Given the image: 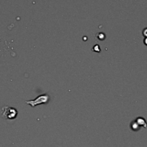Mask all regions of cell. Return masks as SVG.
Masks as SVG:
<instances>
[{
    "label": "cell",
    "mask_w": 147,
    "mask_h": 147,
    "mask_svg": "<svg viewBox=\"0 0 147 147\" xmlns=\"http://www.w3.org/2000/svg\"><path fill=\"white\" fill-rule=\"evenodd\" d=\"M2 115L6 119H14L17 115V111L15 108L5 106L2 108Z\"/></svg>",
    "instance_id": "cell-1"
},
{
    "label": "cell",
    "mask_w": 147,
    "mask_h": 147,
    "mask_svg": "<svg viewBox=\"0 0 147 147\" xmlns=\"http://www.w3.org/2000/svg\"><path fill=\"white\" fill-rule=\"evenodd\" d=\"M49 95H47V94H43V95L38 96L35 100L25 101V103L28 104V105H30L32 107H35L36 105H40V104H43L48 103V101H49Z\"/></svg>",
    "instance_id": "cell-2"
},
{
    "label": "cell",
    "mask_w": 147,
    "mask_h": 147,
    "mask_svg": "<svg viewBox=\"0 0 147 147\" xmlns=\"http://www.w3.org/2000/svg\"><path fill=\"white\" fill-rule=\"evenodd\" d=\"M135 121L138 124V125L140 127L143 126L145 128H147L146 121V120L144 119V118H142V117H138V118H137L136 119Z\"/></svg>",
    "instance_id": "cell-3"
},
{
    "label": "cell",
    "mask_w": 147,
    "mask_h": 147,
    "mask_svg": "<svg viewBox=\"0 0 147 147\" xmlns=\"http://www.w3.org/2000/svg\"><path fill=\"white\" fill-rule=\"evenodd\" d=\"M131 129H132L133 131H137L140 129V126L138 125V124H137L136 121H134V122H133L132 124H131Z\"/></svg>",
    "instance_id": "cell-4"
},
{
    "label": "cell",
    "mask_w": 147,
    "mask_h": 147,
    "mask_svg": "<svg viewBox=\"0 0 147 147\" xmlns=\"http://www.w3.org/2000/svg\"><path fill=\"white\" fill-rule=\"evenodd\" d=\"M143 35H144V37H145V38H147V28H145V29L143 30Z\"/></svg>",
    "instance_id": "cell-5"
},
{
    "label": "cell",
    "mask_w": 147,
    "mask_h": 147,
    "mask_svg": "<svg viewBox=\"0 0 147 147\" xmlns=\"http://www.w3.org/2000/svg\"><path fill=\"white\" fill-rule=\"evenodd\" d=\"M144 42V44H145L146 45H147V38H145Z\"/></svg>",
    "instance_id": "cell-6"
}]
</instances>
